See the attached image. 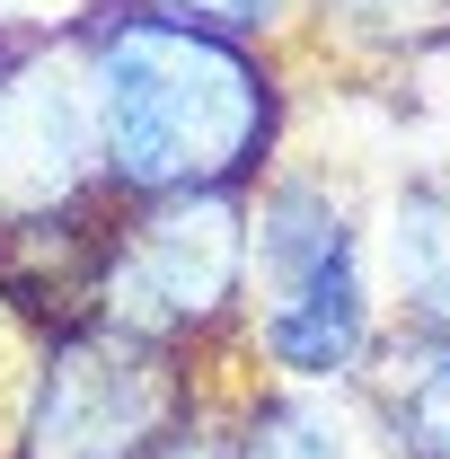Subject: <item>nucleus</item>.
Returning a JSON list of instances; mask_svg holds the SVG:
<instances>
[{
	"instance_id": "obj_12",
	"label": "nucleus",
	"mask_w": 450,
	"mask_h": 459,
	"mask_svg": "<svg viewBox=\"0 0 450 459\" xmlns=\"http://www.w3.org/2000/svg\"><path fill=\"white\" fill-rule=\"evenodd\" d=\"M27 36H36V27H0V71L18 62V45H27Z\"/></svg>"
},
{
	"instance_id": "obj_10",
	"label": "nucleus",
	"mask_w": 450,
	"mask_h": 459,
	"mask_svg": "<svg viewBox=\"0 0 450 459\" xmlns=\"http://www.w3.org/2000/svg\"><path fill=\"white\" fill-rule=\"evenodd\" d=\"M115 9L177 18V27H212V36L265 45V54H282V45H291V27H300V0H115Z\"/></svg>"
},
{
	"instance_id": "obj_8",
	"label": "nucleus",
	"mask_w": 450,
	"mask_h": 459,
	"mask_svg": "<svg viewBox=\"0 0 450 459\" xmlns=\"http://www.w3.org/2000/svg\"><path fill=\"white\" fill-rule=\"evenodd\" d=\"M450 54V0H300V27L282 62H336V71H415Z\"/></svg>"
},
{
	"instance_id": "obj_9",
	"label": "nucleus",
	"mask_w": 450,
	"mask_h": 459,
	"mask_svg": "<svg viewBox=\"0 0 450 459\" xmlns=\"http://www.w3.org/2000/svg\"><path fill=\"white\" fill-rule=\"evenodd\" d=\"M353 398L371 406L389 459H450V344L389 327Z\"/></svg>"
},
{
	"instance_id": "obj_3",
	"label": "nucleus",
	"mask_w": 450,
	"mask_h": 459,
	"mask_svg": "<svg viewBox=\"0 0 450 459\" xmlns=\"http://www.w3.org/2000/svg\"><path fill=\"white\" fill-rule=\"evenodd\" d=\"M203 371H212V353L151 344L133 327H107V318H71L36 353L9 459H151L195 415L229 406L212 398Z\"/></svg>"
},
{
	"instance_id": "obj_7",
	"label": "nucleus",
	"mask_w": 450,
	"mask_h": 459,
	"mask_svg": "<svg viewBox=\"0 0 450 459\" xmlns=\"http://www.w3.org/2000/svg\"><path fill=\"white\" fill-rule=\"evenodd\" d=\"M229 459H389L380 424L353 389H291V380H247L221 406Z\"/></svg>"
},
{
	"instance_id": "obj_1",
	"label": "nucleus",
	"mask_w": 450,
	"mask_h": 459,
	"mask_svg": "<svg viewBox=\"0 0 450 459\" xmlns=\"http://www.w3.org/2000/svg\"><path fill=\"white\" fill-rule=\"evenodd\" d=\"M89 98H98V160L107 195H247L282 160L291 133V62L212 27H177L89 0L71 18Z\"/></svg>"
},
{
	"instance_id": "obj_2",
	"label": "nucleus",
	"mask_w": 450,
	"mask_h": 459,
	"mask_svg": "<svg viewBox=\"0 0 450 459\" xmlns=\"http://www.w3.org/2000/svg\"><path fill=\"white\" fill-rule=\"evenodd\" d=\"M389 336L380 274H371V221L336 169H274L247 186V318L238 353L256 380L291 389H362L371 353Z\"/></svg>"
},
{
	"instance_id": "obj_6",
	"label": "nucleus",
	"mask_w": 450,
	"mask_h": 459,
	"mask_svg": "<svg viewBox=\"0 0 450 459\" xmlns=\"http://www.w3.org/2000/svg\"><path fill=\"white\" fill-rule=\"evenodd\" d=\"M371 274H380L389 327L450 344V160L442 169H415L389 204H380Z\"/></svg>"
},
{
	"instance_id": "obj_11",
	"label": "nucleus",
	"mask_w": 450,
	"mask_h": 459,
	"mask_svg": "<svg viewBox=\"0 0 450 459\" xmlns=\"http://www.w3.org/2000/svg\"><path fill=\"white\" fill-rule=\"evenodd\" d=\"M151 459H229V442H221V406H212V415H195L186 433H169Z\"/></svg>"
},
{
	"instance_id": "obj_4",
	"label": "nucleus",
	"mask_w": 450,
	"mask_h": 459,
	"mask_svg": "<svg viewBox=\"0 0 450 459\" xmlns=\"http://www.w3.org/2000/svg\"><path fill=\"white\" fill-rule=\"evenodd\" d=\"M89 318L151 344L221 353L247 318V195H151L115 204Z\"/></svg>"
},
{
	"instance_id": "obj_5",
	"label": "nucleus",
	"mask_w": 450,
	"mask_h": 459,
	"mask_svg": "<svg viewBox=\"0 0 450 459\" xmlns=\"http://www.w3.org/2000/svg\"><path fill=\"white\" fill-rule=\"evenodd\" d=\"M107 195L98 160V98L71 27H36L0 71V230L54 221Z\"/></svg>"
}]
</instances>
